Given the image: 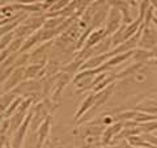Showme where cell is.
Here are the masks:
<instances>
[{
    "mask_svg": "<svg viewBox=\"0 0 157 148\" xmlns=\"http://www.w3.org/2000/svg\"><path fill=\"white\" fill-rule=\"evenodd\" d=\"M21 101H22V98H17V100H13V102L9 105V107L7 109V111H6V115L7 117H11L12 115V113L14 111V110H17V107H18V105L21 103Z\"/></svg>",
    "mask_w": 157,
    "mask_h": 148,
    "instance_id": "cell-13",
    "label": "cell"
},
{
    "mask_svg": "<svg viewBox=\"0 0 157 148\" xmlns=\"http://www.w3.org/2000/svg\"><path fill=\"white\" fill-rule=\"evenodd\" d=\"M105 37H107L106 32H105V28H97V29H94V30H92V33L89 34V37H88V39H86L84 50H88V49H92L93 46H96L97 43H100Z\"/></svg>",
    "mask_w": 157,
    "mask_h": 148,
    "instance_id": "cell-4",
    "label": "cell"
},
{
    "mask_svg": "<svg viewBox=\"0 0 157 148\" xmlns=\"http://www.w3.org/2000/svg\"><path fill=\"white\" fill-rule=\"evenodd\" d=\"M42 148H52L50 144H48V143H45V144H43V147Z\"/></svg>",
    "mask_w": 157,
    "mask_h": 148,
    "instance_id": "cell-17",
    "label": "cell"
},
{
    "mask_svg": "<svg viewBox=\"0 0 157 148\" xmlns=\"http://www.w3.org/2000/svg\"><path fill=\"white\" fill-rule=\"evenodd\" d=\"M0 122H2V117H0Z\"/></svg>",
    "mask_w": 157,
    "mask_h": 148,
    "instance_id": "cell-20",
    "label": "cell"
},
{
    "mask_svg": "<svg viewBox=\"0 0 157 148\" xmlns=\"http://www.w3.org/2000/svg\"><path fill=\"white\" fill-rule=\"evenodd\" d=\"M153 24H155V28L157 29V17H153Z\"/></svg>",
    "mask_w": 157,
    "mask_h": 148,
    "instance_id": "cell-18",
    "label": "cell"
},
{
    "mask_svg": "<svg viewBox=\"0 0 157 148\" xmlns=\"http://www.w3.org/2000/svg\"><path fill=\"white\" fill-rule=\"evenodd\" d=\"M152 51L143 50V49H135L134 55H132V60L134 63H148L152 60Z\"/></svg>",
    "mask_w": 157,
    "mask_h": 148,
    "instance_id": "cell-6",
    "label": "cell"
},
{
    "mask_svg": "<svg viewBox=\"0 0 157 148\" xmlns=\"http://www.w3.org/2000/svg\"><path fill=\"white\" fill-rule=\"evenodd\" d=\"M24 72H25V70H17V71L12 72V75H11V77H9V80H8V83H7L6 91L13 88L17 83H20V80H21L22 77H25V76H24Z\"/></svg>",
    "mask_w": 157,
    "mask_h": 148,
    "instance_id": "cell-10",
    "label": "cell"
},
{
    "mask_svg": "<svg viewBox=\"0 0 157 148\" xmlns=\"http://www.w3.org/2000/svg\"><path fill=\"white\" fill-rule=\"evenodd\" d=\"M94 100H96V93L94 95H90V96H88L85 100H84V102L81 103V107L77 110V113L75 114V118H76V121L80 118L82 114H85V113L90 109V107L93 106V103H94Z\"/></svg>",
    "mask_w": 157,
    "mask_h": 148,
    "instance_id": "cell-7",
    "label": "cell"
},
{
    "mask_svg": "<svg viewBox=\"0 0 157 148\" xmlns=\"http://www.w3.org/2000/svg\"><path fill=\"white\" fill-rule=\"evenodd\" d=\"M139 130L140 134H152L153 131L157 130V119L147 123H141V125H139Z\"/></svg>",
    "mask_w": 157,
    "mask_h": 148,
    "instance_id": "cell-11",
    "label": "cell"
},
{
    "mask_svg": "<svg viewBox=\"0 0 157 148\" xmlns=\"http://www.w3.org/2000/svg\"><path fill=\"white\" fill-rule=\"evenodd\" d=\"M13 102V96L11 95H7V97H3L0 100V110H4V109H8V106Z\"/></svg>",
    "mask_w": 157,
    "mask_h": 148,
    "instance_id": "cell-12",
    "label": "cell"
},
{
    "mask_svg": "<svg viewBox=\"0 0 157 148\" xmlns=\"http://www.w3.org/2000/svg\"><path fill=\"white\" fill-rule=\"evenodd\" d=\"M93 148H98V146L97 147H93ZM100 148H104V147H100Z\"/></svg>",
    "mask_w": 157,
    "mask_h": 148,
    "instance_id": "cell-19",
    "label": "cell"
},
{
    "mask_svg": "<svg viewBox=\"0 0 157 148\" xmlns=\"http://www.w3.org/2000/svg\"><path fill=\"white\" fill-rule=\"evenodd\" d=\"M48 131H50V118H47L37 131L38 132V146L43 144V142L46 140V138L48 135Z\"/></svg>",
    "mask_w": 157,
    "mask_h": 148,
    "instance_id": "cell-8",
    "label": "cell"
},
{
    "mask_svg": "<svg viewBox=\"0 0 157 148\" xmlns=\"http://www.w3.org/2000/svg\"><path fill=\"white\" fill-rule=\"evenodd\" d=\"M13 39V34H6V36H3L2 39H0V49H4L9 45V42H11Z\"/></svg>",
    "mask_w": 157,
    "mask_h": 148,
    "instance_id": "cell-14",
    "label": "cell"
},
{
    "mask_svg": "<svg viewBox=\"0 0 157 148\" xmlns=\"http://www.w3.org/2000/svg\"><path fill=\"white\" fill-rule=\"evenodd\" d=\"M140 39L137 49L152 51L157 46V29L153 26H140Z\"/></svg>",
    "mask_w": 157,
    "mask_h": 148,
    "instance_id": "cell-1",
    "label": "cell"
},
{
    "mask_svg": "<svg viewBox=\"0 0 157 148\" xmlns=\"http://www.w3.org/2000/svg\"><path fill=\"white\" fill-rule=\"evenodd\" d=\"M0 20H2V16H0Z\"/></svg>",
    "mask_w": 157,
    "mask_h": 148,
    "instance_id": "cell-21",
    "label": "cell"
},
{
    "mask_svg": "<svg viewBox=\"0 0 157 148\" xmlns=\"http://www.w3.org/2000/svg\"><path fill=\"white\" fill-rule=\"evenodd\" d=\"M6 146V138H4V134L0 135V148H4Z\"/></svg>",
    "mask_w": 157,
    "mask_h": 148,
    "instance_id": "cell-15",
    "label": "cell"
},
{
    "mask_svg": "<svg viewBox=\"0 0 157 148\" xmlns=\"http://www.w3.org/2000/svg\"><path fill=\"white\" fill-rule=\"evenodd\" d=\"M123 129V122H115L113 125L107 126L106 129L102 132V136H101V146L105 147L107 144H111V142L114 140V138L119 134Z\"/></svg>",
    "mask_w": 157,
    "mask_h": 148,
    "instance_id": "cell-3",
    "label": "cell"
},
{
    "mask_svg": "<svg viewBox=\"0 0 157 148\" xmlns=\"http://www.w3.org/2000/svg\"><path fill=\"white\" fill-rule=\"evenodd\" d=\"M122 21H123V17H122V13L119 9H117L113 7L110 9V14H109V20L106 22V28H105V32H106V36L107 37H111L114 33H117L118 30L121 29L122 26Z\"/></svg>",
    "mask_w": 157,
    "mask_h": 148,
    "instance_id": "cell-2",
    "label": "cell"
},
{
    "mask_svg": "<svg viewBox=\"0 0 157 148\" xmlns=\"http://www.w3.org/2000/svg\"><path fill=\"white\" fill-rule=\"evenodd\" d=\"M152 58L156 59V60H157V46L153 49V50H152Z\"/></svg>",
    "mask_w": 157,
    "mask_h": 148,
    "instance_id": "cell-16",
    "label": "cell"
},
{
    "mask_svg": "<svg viewBox=\"0 0 157 148\" xmlns=\"http://www.w3.org/2000/svg\"><path fill=\"white\" fill-rule=\"evenodd\" d=\"M42 71H43V64H32L29 66L25 72H24V76L25 79H32V77H36L37 75H42Z\"/></svg>",
    "mask_w": 157,
    "mask_h": 148,
    "instance_id": "cell-9",
    "label": "cell"
},
{
    "mask_svg": "<svg viewBox=\"0 0 157 148\" xmlns=\"http://www.w3.org/2000/svg\"><path fill=\"white\" fill-rule=\"evenodd\" d=\"M134 109L141 113H147V114L157 115V101L153 98H145V100L137 103Z\"/></svg>",
    "mask_w": 157,
    "mask_h": 148,
    "instance_id": "cell-5",
    "label": "cell"
}]
</instances>
